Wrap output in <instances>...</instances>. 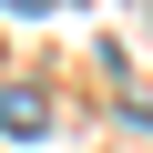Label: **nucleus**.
<instances>
[{
	"label": "nucleus",
	"instance_id": "obj_1",
	"mask_svg": "<svg viewBox=\"0 0 153 153\" xmlns=\"http://www.w3.org/2000/svg\"><path fill=\"white\" fill-rule=\"evenodd\" d=\"M31 133H51V102H41L31 82H21V92L0 82V143H31Z\"/></svg>",
	"mask_w": 153,
	"mask_h": 153
},
{
	"label": "nucleus",
	"instance_id": "obj_2",
	"mask_svg": "<svg viewBox=\"0 0 153 153\" xmlns=\"http://www.w3.org/2000/svg\"><path fill=\"white\" fill-rule=\"evenodd\" d=\"M0 10H21V21H31V10H51V0H0Z\"/></svg>",
	"mask_w": 153,
	"mask_h": 153
}]
</instances>
